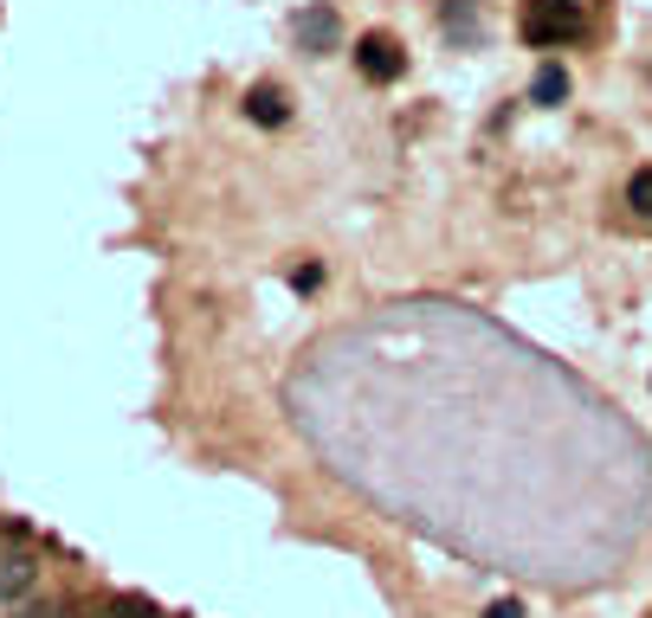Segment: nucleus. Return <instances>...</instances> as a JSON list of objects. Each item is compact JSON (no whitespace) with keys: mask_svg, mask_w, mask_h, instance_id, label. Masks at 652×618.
<instances>
[{"mask_svg":"<svg viewBox=\"0 0 652 618\" xmlns=\"http://www.w3.org/2000/svg\"><path fill=\"white\" fill-rule=\"evenodd\" d=\"M588 33V13L581 0H530L524 7V39L530 45H569V39Z\"/></svg>","mask_w":652,"mask_h":618,"instance_id":"nucleus-1","label":"nucleus"},{"mask_svg":"<svg viewBox=\"0 0 652 618\" xmlns=\"http://www.w3.org/2000/svg\"><path fill=\"white\" fill-rule=\"evenodd\" d=\"M355 72L369 77V84H394V77L407 72V52L387 33H362L355 39Z\"/></svg>","mask_w":652,"mask_h":618,"instance_id":"nucleus-2","label":"nucleus"},{"mask_svg":"<svg viewBox=\"0 0 652 618\" xmlns=\"http://www.w3.org/2000/svg\"><path fill=\"white\" fill-rule=\"evenodd\" d=\"M298 45L304 52H337L343 45V20H337V7H304V20H298Z\"/></svg>","mask_w":652,"mask_h":618,"instance_id":"nucleus-3","label":"nucleus"},{"mask_svg":"<svg viewBox=\"0 0 652 618\" xmlns=\"http://www.w3.org/2000/svg\"><path fill=\"white\" fill-rule=\"evenodd\" d=\"M246 116H252V123H266V129H278V123L291 116V104H284V91H278V84H252V91H246Z\"/></svg>","mask_w":652,"mask_h":618,"instance_id":"nucleus-4","label":"nucleus"},{"mask_svg":"<svg viewBox=\"0 0 652 618\" xmlns=\"http://www.w3.org/2000/svg\"><path fill=\"white\" fill-rule=\"evenodd\" d=\"M33 554H7V561H0V606H7V599H20V593H27V586H33Z\"/></svg>","mask_w":652,"mask_h":618,"instance_id":"nucleus-5","label":"nucleus"},{"mask_svg":"<svg viewBox=\"0 0 652 618\" xmlns=\"http://www.w3.org/2000/svg\"><path fill=\"white\" fill-rule=\"evenodd\" d=\"M562 97H569V72H562V65H542V72L530 77V104L556 109V104H562Z\"/></svg>","mask_w":652,"mask_h":618,"instance_id":"nucleus-6","label":"nucleus"},{"mask_svg":"<svg viewBox=\"0 0 652 618\" xmlns=\"http://www.w3.org/2000/svg\"><path fill=\"white\" fill-rule=\"evenodd\" d=\"M627 207H633L640 219H652V168H640V175L627 181Z\"/></svg>","mask_w":652,"mask_h":618,"instance_id":"nucleus-7","label":"nucleus"},{"mask_svg":"<svg viewBox=\"0 0 652 618\" xmlns=\"http://www.w3.org/2000/svg\"><path fill=\"white\" fill-rule=\"evenodd\" d=\"M111 618H162V612H155L143 593H116V599H111Z\"/></svg>","mask_w":652,"mask_h":618,"instance_id":"nucleus-8","label":"nucleus"},{"mask_svg":"<svg viewBox=\"0 0 652 618\" xmlns=\"http://www.w3.org/2000/svg\"><path fill=\"white\" fill-rule=\"evenodd\" d=\"M317 284H323V271H317V264H298V271H291V291H317Z\"/></svg>","mask_w":652,"mask_h":618,"instance_id":"nucleus-9","label":"nucleus"},{"mask_svg":"<svg viewBox=\"0 0 652 618\" xmlns=\"http://www.w3.org/2000/svg\"><path fill=\"white\" fill-rule=\"evenodd\" d=\"M20 618H65V606H59V599H33Z\"/></svg>","mask_w":652,"mask_h":618,"instance_id":"nucleus-10","label":"nucleus"},{"mask_svg":"<svg viewBox=\"0 0 652 618\" xmlns=\"http://www.w3.org/2000/svg\"><path fill=\"white\" fill-rule=\"evenodd\" d=\"M485 618H524V606H517V599H491V606H485Z\"/></svg>","mask_w":652,"mask_h":618,"instance_id":"nucleus-11","label":"nucleus"}]
</instances>
